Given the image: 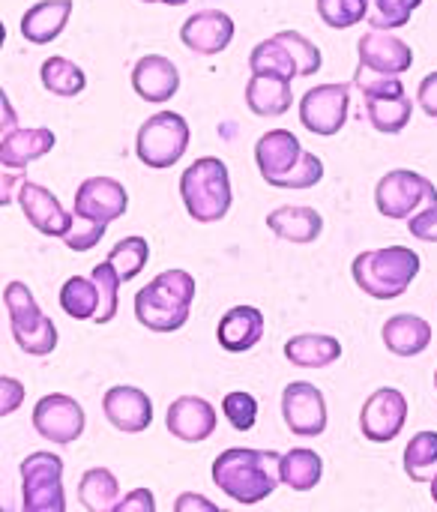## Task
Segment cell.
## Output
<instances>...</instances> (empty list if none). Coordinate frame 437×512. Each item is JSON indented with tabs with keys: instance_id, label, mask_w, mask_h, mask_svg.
Returning <instances> with one entry per match:
<instances>
[{
	"instance_id": "cell-5",
	"label": "cell",
	"mask_w": 437,
	"mask_h": 512,
	"mask_svg": "<svg viewBox=\"0 0 437 512\" xmlns=\"http://www.w3.org/2000/svg\"><path fill=\"white\" fill-rule=\"evenodd\" d=\"M189 147V123L177 111H156L147 117L135 138V153L147 168L165 171L177 165V159Z\"/></svg>"
},
{
	"instance_id": "cell-1",
	"label": "cell",
	"mask_w": 437,
	"mask_h": 512,
	"mask_svg": "<svg viewBox=\"0 0 437 512\" xmlns=\"http://www.w3.org/2000/svg\"><path fill=\"white\" fill-rule=\"evenodd\" d=\"M279 459L273 450H225L213 462V483L237 504H261L282 483Z\"/></svg>"
},
{
	"instance_id": "cell-42",
	"label": "cell",
	"mask_w": 437,
	"mask_h": 512,
	"mask_svg": "<svg viewBox=\"0 0 437 512\" xmlns=\"http://www.w3.org/2000/svg\"><path fill=\"white\" fill-rule=\"evenodd\" d=\"M321 177H324V162H321L315 153H306V150H303L300 162H297L276 186H279V189H312V186L321 183Z\"/></svg>"
},
{
	"instance_id": "cell-27",
	"label": "cell",
	"mask_w": 437,
	"mask_h": 512,
	"mask_svg": "<svg viewBox=\"0 0 437 512\" xmlns=\"http://www.w3.org/2000/svg\"><path fill=\"white\" fill-rule=\"evenodd\" d=\"M279 477L288 489L294 492H309L321 483L324 477V462L315 450H306V447H297V450H288L282 459H279Z\"/></svg>"
},
{
	"instance_id": "cell-52",
	"label": "cell",
	"mask_w": 437,
	"mask_h": 512,
	"mask_svg": "<svg viewBox=\"0 0 437 512\" xmlns=\"http://www.w3.org/2000/svg\"><path fill=\"white\" fill-rule=\"evenodd\" d=\"M162 3H165V6H186L189 0H162Z\"/></svg>"
},
{
	"instance_id": "cell-39",
	"label": "cell",
	"mask_w": 437,
	"mask_h": 512,
	"mask_svg": "<svg viewBox=\"0 0 437 512\" xmlns=\"http://www.w3.org/2000/svg\"><path fill=\"white\" fill-rule=\"evenodd\" d=\"M93 282L99 285V297H102V306H99V315L93 318L96 324H108V321H114V315H117V291H120V276H117V270L108 264V261H102V264H96L93 267Z\"/></svg>"
},
{
	"instance_id": "cell-51",
	"label": "cell",
	"mask_w": 437,
	"mask_h": 512,
	"mask_svg": "<svg viewBox=\"0 0 437 512\" xmlns=\"http://www.w3.org/2000/svg\"><path fill=\"white\" fill-rule=\"evenodd\" d=\"M15 183H24V174H9V168H6V174H3V192H0V204H9V195H12V186Z\"/></svg>"
},
{
	"instance_id": "cell-24",
	"label": "cell",
	"mask_w": 437,
	"mask_h": 512,
	"mask_svg": "<svg viewBox=\"0 0 437 512\" xmlns=\"http://www.w3.org/2000/svg\"><path fill=\"white\" fill-rule=\"evenodd\" d=\"M384 345L390 354L396 357H417L429 348L432 342V327L429 321H423L420 315H393L387 324H384Z\"/></svg>"
},
{
	"instance_id": "cell-30",
	"label": "cell",
	"mask_w": 437,
	"mask_h": 512,
	"mask_svg": "<svg viewBox=\"0 0 437 512\" xmlns=\"http://www.w3.org/2000/svg\"><path fill=\"white\" fill-rule=\"evenodd\" d=\"M39 81L48 93L54 96H78L84 87H87V75L78 63H72L69 57H48L42 66H39Z\"/></svg>"
},
{
	"instance_id": "cell-16",
	"label": "cell",
	"mask_w": 437,
	"mask_h": 512,
	"mask_svg": "<svg viewBox=\"0 0 437 512\" xmlns=\"http://www.w3.org/2000/svg\"><path fill=\"white\" fill-rule=\"evenodd\" d=\"M357 54H360V63L369 66V69H378V72H393V75H402L414 66V48L396 36V33H384L378 27H372L369 33L360 36L357 42Z\"/></svg>"
},
{
	"instance_id": "cell-34",
	"label": "cell",
	"mask_w": 437,
	"mask_h": 512,
	"mask_svg": "<svg viewBox=\"0 0 437 512\" xmlns=\"http://www.w3.org/2000/svg\"><path fill=\"white\" fill-rule=\"evenodd\" d=\"M437 471V432H417L405 447V474L414 483H432Z\"/></svg>"
},
{
	"instance_id": "cell-19",
	"label": "cell",
	"mask_w": 437,
	"mask_h": 512,
	"mask_svg": "<svg viewBox=\"0 0 437 512\" xmlns=\"http://www.w3.org/2000/svg\"><path fill=\"white\" fill-rule=\"evenodd\" d=\"M132 90L153 105H162L177 96L180 90V72L177 66L162 54H147L132 66Z\"/></svg>"
},
{
	"instance_id": "cell-49",
	"label": "cell",
	"mask_w": 437,
	"mask_h": 512,
	"mask_svg": "<svg viewBox=\"0 0 437 512\" xmlns=\"http://www.w3.org/2000/svg\"><path fill=\"white\" fill-rule=\"evenodd\" d=\"M174 510L177 512H189V510H216V504L213 501H207V498H201V495H180L177 498V504H174Z\"/></svg>"
},
{
	"instance_id": "cell-8",
	"label": "cell",
	"mask_w": 437,
	"mask_h": 512,
	"mask_svg": "<svg viewBox=\"0 0 437 512\" xmlns=\"http://www.w3.org/2000/svg\"><path fill=\"white\" fill-rule=\"evenodd\" d=\"M348 108H351L348 84H318L306 90V96L300 99V123L303 129L330 138L345 126Z\"/></svg>"
},
{
	"instance_id": "cell-37",
	"label": "cell",
	"mask_w": 437,
	"mask_h": 512,
	"mask_svg": "<svg viewBox=\"0 0 437 512\" xmlns=\"http://www.w3.org/2000/svg\"><path fill=\"white\" fill-rule=\"evenodd\" d=\"M354 87L363 93V99H384V96H405V84L393 72H378L369 66H357Z\"/></svg>"
},
{
	"instance_id": "cell-14",
	"label": "cell",
	"mask_w": 437,
	"mask_h": 512,
	"mask_svg": "<svg viewBox=\"0 0 437 512\" xmlns=\"http://www.w3.org/2000/svg\"><path fill=\"white\" fill-rule=\"evenodd\" d=\"M231 39H234V18L222 9L195 12L180 27V42L201 57L222 54L231 45Z\"/></svg>"
},
{
	"instance_id": "cell-41",
	"label": "cell",
	"mask_w": 437,
	"mask_h": 512,
	"mask_svg": "<svg viewBox=\"0 0 437 512\" xmlns=\"http://www.w3.org/2000/svg\"><path fill=\"white\" fill-rule=\"evenodd\" d=\"M420 3H423V0H375V15H372L369 21H372V27H378V30L405 27Z\"/></svg>"
},
{
	"instance_id": "cell-17",
	"label": "cell",
	"mask_w": 437,
	"mask_h": 512,
	"mask_svg": "<svg viewBox=\"0 0 437 512\" xmlns=\"http://www.w3.org/2000/svg\"><path fill=\"white\" fill-rule=\"evenodd\" d=\"M165 426L177 441L186 444H201L216 432V408L207 399L198 396H180L177 402L168 405Z\"/></svg>"
},
{
	"instance_id": "cell-46",
	"label": "cell",
	"mask_w": 437,
	"mask_h": 512,
	"mask_svg": "<svg viewBox=\"0 0 437 512\" xmlns=\"http://www.w3.org/2000/svg\"><path fill=\"white\" fill-rule=\"evenodd\" d=\"M21 402H24V384L9 378V375H3L0 378V414L9 417L12 411L21 408Z\"/></svg>"
},
{
	"instance_id": "cell-7",
	"label": "cell",
	"mask_w": 437,
	"mask_h": 512,
	"mask_svg": "<svg viewBox=\"0 0 437 512\" xmlns=\"http://www.w3.org/2000/svg\"><path fill=\"white\" fill-rule=\"evenodd\" d=\"M24 512H66L63 459L54 453H33L21 462Z\"/></svg>"
},
{
	"instance_id": "cell-13",
	"label": "cell",
	"mask_w": 437,
	"mask_h": 512,
	"mask_svg": "<svg viewBox=\"0 0 437 512\" xmlns=\"http://www.w3.org/2000/svg\"><path fill=\"white\" fill-rule=\"evenodd\" d=\"M18 204H21L27 222L45 237H63L75 222V216L57 201V195L33 180H24L18 186Z\"/></svg>"
},
{
	"instance_id": "cell-43",
	"label": "cell",
	"mask_w": 437,
	"mask_h": 512,
	"mask_svg": "<svg viewBox=\"0 0 437 512\" xmlns=\"http://www.w3.org/2000/svg\"><path fill=\"white\" fill-rule=\"evenodd\" d=\"M105 222H93V219H84V216H75L72 228L60 237L72 252H90L102 237H105Z\"/></svg>"
},
{
	"instance_id": "cell-44",
	"label": "cell",
	"mask_w": 437,
	"mask_h": 512,
	"mask_svg": "<svg viewBox=\"0 0 437 512\" xmlns=\"http://www.w3.org/2000/svg\"><path fill=\"white\" fill-rule=\"evenodd\" d=\"M3 306L9 312V321H24V318L42 315L39 303L33 300V294L24 282H9L3 288Z\"/></svg>"
},
{
	"instance_id": "cell-33",
	"label": "cell",
	"mask_w": 437,
	"mask_h": 512,
	"mask_svg": "<svg viewBox=\"0 0 437 512\" xmlns=\"http://www.w3.org/2000/svg\"><path fill=\"white\" fill-rule=\"evenodd\" d=\"M369 123L384 135H399L414 114V102L408 96H384V99H366Z\"/></svg>"
},
{
	"instance_id": "cell-45",
	"label": "cell",
	"mask_w": 437,
	"mask_h": 512,
	"mask_svg": "<svg viewBox=\"0 0 437 512\" xmlns=\"http://www.w3.org/2000/svg\"><path fill=\"white\" fill-rule=\"evenodd\" d=\"M408 231H411V237H417L423 243H437V204L414 213L408 222Z\"/></svg>"
},
{
	"instance_id": "cell-20",
	"label": "cell",
	"mask_w": 437,
	"mask_h": 512,
	"mask_svg": "<svg viewBox=\"0 0 437 512\" xmlns=\"http://www.w3.org/2000/svg\"><path fill=\"white\" fill-rule=\"evenodd\" d=\"M264 336V315L255 306H234L222 315L216 339L228 354L252 351Z\"/></svg>"
},
{
	"instance_id": "cell-15",
	"label": "cell",
	"mask_w": 437,
	"mask_h": 512,
	"mask_svg": "<svg viewBox=\"0 0 437 512\" xmlns=\"http://www.w3.org/2000/svg\"><path fill=\"white\" fill-rule=\"evenodd\" d=\"M102 411H105V420L117 429V432H126V435H138L144 429H150L153 423V402L144 390L138 387H111L102 399Z\"/></svg>"
},
{
	"instance_id": "cell-9",
	"label": "cell",
	"mask_w": 437,
	"mask_h": 512,
	"mask_svg": "<svg viewBox=\"0 0 437 512\" xmlns=\"http://www.w3.org/2000/svg\"><path fill=\"white\" fill-rule=\"evenodd\" d=\"M408 423V399L396 387L375 390L360 411V432L372 444H390L402 435Z\"/></svg>"
},
{
	"instance_id": "cell-12",
	"label": "cell",
	"mask_w": 437,
	"mask_h": 512,
	"mask_svg": "<svg viewBox=\"0 0 437 512\" xmlns=\"http://www.w3.org/2000/svg\"><path fill=\"white\" fill-rule=\"evenodd\" d=\"M33 429L54 444H72L84 432V411L72 396L51 393L42 396L33 408Z\"/></svg>"
},
{
	"instance_id": "cell-40",
	"label": "cell",
	"mask_w": 437,
	"mask_h": 512,
	"mask_svg": "<svg viewBox=\"0 0 437 512\" xmlns=\"http://www.w3.org/2000/svg\"><path fill=\"white\" fill-rule=\"evenodd\" d=\"M222 411L237 432H249L258 423V399L252 393H243V390L228 393L222 399Z\"/></svg>"
},
{
	"instance_id": "cell-54",
	"label": "cell",
	"mask_w": 437,
	"mask_h": 512,
	"mask_svg": "<svg viewBox=\"0 0 437 512\" xmlns=\"http://www.w3.org/2000/svg\"><path fill=\"white\" fill-rule=\"evenodd\" d=\"M141 3H162V0H141Z\"/></svg>"
},
{
	"instance_id": "cell-21",
	"label": "cell",
	"mask_w": 437,
	"mask_h": 512,
	"mask_svg": "<svg viewBox=\"0 0 437 512\" xmlns=\"http://www.w3.org/2000/svg\"><path fill=\"white\" fill-rule=\"evenodd\" d=\"M57 144L54 132L45 129V126H36V129H15L9 135L0 138V162L3 168L9 171H21L27 168L30 162L42 159L45 153H51Z\"/></svg>"
},
{
	"instance_id": "cell-36",
	"label": "cell",
	"mask_w": 437,
	"mask_h": 512,
	"mask_svg": "<svg viewBox=\"0 0 437 512\" xmlns=\"http://www.w3.org/2000/svg\"><path fill=\"white\" fill-rule=\"evenodd\" d=\"M315 6H318L321 21L333 30L357 27L369 15V0H318Z\"/></svg>"
},
{
	"instance_id": "cell-50",
	"label": "cell",
	"mask_w": 437,
	"mask_h": 512,
	"mask_svg": "<svg viewBox=\"0 0 437 512\" xmlns=\"http://www.w3.org/2000/svg\"><path fill=\"white\" fill-rule=\"evenodd\" d=\"M0 111H3V135L15 132V129H18V126H15V111H12V105H9L6 93L0 96Z\"/></svg>"
},
{
	"instance_id": "cell-55",
	"label": "cell",
	"mask_w": 437,
	"mask_h": 512,
	"mask_svg": "<svg viewBox=\"0 0 437 512\" xmlns=\"http://www.w3.org/2000/svg\"><path fill=\"white\" fill-rule=\"evenodd\" d=\"M435 387H437V372H435Z\"/></svg>"
},
{
	"instance_id": "cell-28",
	"label": "cell",
	"mask_w": 437,
	"mask_h": 512,
	"mask_svg": "<svg viewBox=\"0 0 437 512\" xmlns=\"http://www.w3.org/2000/svg\"><path fill=\"white\" fill-rule=\"evenodd\" d=\"M60 309L75 318V321H93L99 315V306H102V297H99V285L84 276H72L63 282L60 288Z\"/></svg>"
},
{
	"instance_id": "cell-18",
	"label": "cell",
	"mask_w": 437,
	"mask_h": 512,
	"mask_svg": "<svg viewBox=\"0 0 437 512\" xmlns=\"http://www.w3.org/2000/svg\"><path fill=\"white\" fill-rule=\"evenodd\" d=\"M303 156V144L297 141L294 132L288 129H270L258 138L255 144V162H258V171L261 177L276 186Z\"/></svg>"
},
{
	"instance_id": "cell-3",
	"label": "cell",
	"mask_w": 437,
	"mask_h": 512,
	"mask_svg": "<svg viewBox=\"0 0 437 512\" xmlns=\"http://www.w3.org/2000/svg\"><path fill=\"white\" fill-rule=\"evenodd\" d=\"M354 282L375 300H396L402 297L420 273V255L405 246L372 249L354 258L351 264Z\"/></svg>"
},
{
	"instance_id": "cell-31",
	"label": "cell",
	"mask_w": 437,
	"mask_h": 512,
	"mask_svg": "<svg viewBox=\"0 0 437 512\" xmlns=\"http://www.w3.org/2000/svg\"><path fill=\"white\" fill-rule=\"evenodd\" d=\"M12 324V339L24 354L33 357H48L57 348V327L48 315H33L24 321H9Z\"/></svg>"
},
{
	"instance_id": "cell-53",
	"label": "cell",
	"mask_w": 437,
	"mask_h": 512,
	"mask_svg": "<svg viewBox=\"0 0 437 512\" xmlns=\"http://www.w3.org/2000/svg\"><path fill=\"white\" fill-rule=\"evenodd\" d=\"M432 498H435V504H437V474H435V480H432Z\"/></svg>"
},
{
	"instance_id": "cell-22",
	"label": "cell",
	"mask_w": 437,
	"mask_h": 512,
	"mask_svg": "<svg viewBox=\"0 0 437 512\" xmlns=\"http://www.w3.org/2000/svg\"><path fill=\"white\" fill-rule=\"evenodd\" d=\"M72 15V0H39L21 15V36L33 45L54 42Z\"/></svg>"
},
{
	"instance_id": "cell-10",
	"label": "cell",
	"mask_w": 437,
	"mask_h": 512,
	"mask_svg": "<svg viewBox=\"0 0 437 512\" xmlns=\"http://www.w3.org/2000/svg\"><path fill=\"white\" fill-rule=\"evenodd\" d=\"M285 426L297 438H318L327 429V402L324 393L309 381H291L282 393Z\"/></svg>"
},
{
	"instance_id": "cell-32",
	"label": "cell",
	"mask_w": 437,
	"mask_h": 512,
	"mask_svg": "<svg viewBox=\"0 0 437 512\" xmlns=\"http://www.w3.org/2000/svg\"><path fill=\"white\" fill-rule=\"evenodd\" d=\"M249 69H252V75H279V78H288V81L300 75L291 51L276 36H270V39H264V42H258L252 48Z\"/></svg>"
},
{
	"instance_id": "cell-11",
	"label": "cell",
	"mask_w": 437,
	"mask_h": 512,
	"mask_svg": "<svg viewBox=\"0 0 437 512\" xmlns=\"http://www.w3.org/2000/svg\"><path fill=\"white\" fill-rule=\"evenodd\" d=\"M126 210H129V192L114 177H87L75 189V204H72V213L75 216H84V219L111 225Z\"/></svg>"
},
{
	"instance_id": "cell-48",
	"label": "cell",
	"mask_w": 437,
	"mask_h": 512,
	"mask_svg": "<svg viewBox=\"0 0 437 512\" xmlns=\"http://www.w3.org/2000/svg\"><path fill=\"white\" fill-rule=\"evenodd\" d=\"M417 102H420V108H423L429 117H435L437 120V72H429V75L420 81Z\"/></svg>"
},
{
	"instance_id": "cell-35",
	"label": "cell",
	"mask_w": 437,
	"mask_h": 512,
	"mask_svg": "<svg viewBox=\"0 0 437 512\" xmlns=\"http://www.w3.org/2000/svg\"><path fill=\"white\" fill-rule=\"evenodd\" d=\"M147 258H150V243H147L144 237H123V240L108 252L105 261L117 270L120 282L126 285V282H132V279L144 270Z\"/></svg>"
},
{
	"instance_id": "cell-47",
	"label": "cell",
	"mask_w": 437,
	"mask_h": 512,
	"mask_svg": "<svg viewBox=\"0 0 437 512\" xmlns=\"http://www.w3.org/2000/svg\"><path fill=\"white\" fill-rule=\"evenodd\" d=\"M156 510V498H153V492L150 489H135V492H129L123 501H117V507L114 512H153Z\"/></svg>"
},
{
	"instance_id": "cell-2",
	"label": "cell",
	"mask_w": 437,
	"mask_h": 512,
	"mask_svg": "<svg viewBox=\"0 0 437 512\" xmlns=\"http://www.w3.org/2000/svg\"><path fill=\"white\" fill-rule=\"evenodd\" d=\"M195 279L186 270H165L135 294V318L153 333H174L189 321Z\"/></svg>"
},
{
	"instance_id": "cell-38",
	"label": "cell",
	"mask_w": 437,
	"mask_h": 512,
	"mask_svg": "<svg viewBox=\"0 0 437 512\" xmlns=\"http://www.w3.org/2000/svg\"><path fill=\"white\" fill-rule=\"evenodd\" d=\"M273 36L291 51V57H294L300 75H315V72L321 69L324 54H321V48H318L312 39H306V36L297 33V30H279V33H273Z\"/></svg>"
},
{
	"instance_id": "cell-6",
	"label": "cell",
	"mask_w": 437,
	"mask_h": 512,
	"mask_svg": "<svg viewBox=\"0 0 437 512\" xmlns=\"http://www.w3.org/2000/svg\"><path fill=\"white\" fill-rule=\"evenodd\" d=\"M375 204H378L381 216H387V219H411L414 213L435 207L437 186L417 171L396 168L378 180Z\"/></svg>"
},
{
	"instance_id": "cell-4",
	"label": "cell",
	"mask_w": 437,
	"mask_h": 512,
	"mask_svg": "<svg viewBox=\"0 0 437 512\" xmlns=\"http://www.w3.org/2000/svg\"><path fill=\"white\" fill-rule=\"evenodd\" d=\"M180 198L186 204V213L201 225L225 219L231 210V180L225 162L216 156L195 159L180 177Z\"/></svg>"
},
{
	"instance_id": "cell-29",
	"label": "cell",
	"mask_w": 437,
	"mask_h": 512,
	"mask_svg": "<svg viewBox=\"0 0 437 512\" xmlns=\"http://www.w3.org/2000/svg\"><path fill=\"white\" fill-rule=\"evenodd\" d=\"M120 486L117 477L105 468H90L84 471L81 483H78V501L87 512H111L117 507Z\"/></svg>"
},
{
	"instance_id": "cell-26",
	"label": "cell",
	"mask_w": 437,
	"mask_h": 512,
	"mask_svg": "<svg viewBox=\"0 0 437 512\" xmlns=\"http://www.w3.org/2000/svg\"><path fill=\"white\" fill-rule=\"evenodd\" d=\"M285 357L297 369H327L342 357V345H339V339L324 336V333H300V336L288 339Z\"/></svg>"
},
{
	"instance_id": "cell-25",
	"label": "cell",
	"mask_w": 437,
	"mask_h": 512,
	"mask_svg": "<svg viewBox=\"0 0 437 512\" xmlns=\"http://www.w3.org/2000/svg\"><path fill=\"white\" fill-rule=\"evenodd\" d=\"M246 105L258 117H282L294 105L291 81L279 75H252L246 87Z\"/></svg>"
},
{
	"instance_id": "cell-23",
	"label": "cell",
	"mask_w": 437,
	"mask_h": 512,
	"mask_svg": "<svg viewBox=\"0 0 437 512\" xmlns=\"http://www.w3.org/2000/svg\"><path fill=\"white\" fill-rule=\"evenodd\" d=\"M267 228L279 237V240H288V243H315L324 231V219L315 207H276L270 216H267Z\"/></svg>"
}]
</instances>
